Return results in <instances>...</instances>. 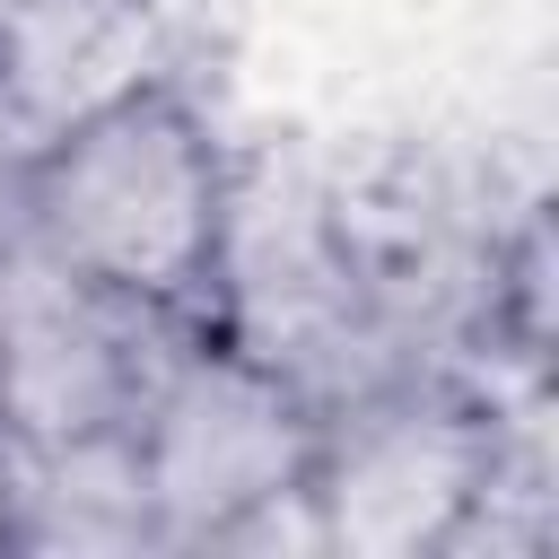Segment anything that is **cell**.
Instances as JSON below:
<instances>
[{"mask_svg":"<svg viewBox=\"0 0 559 559\" xmlns=\"http://www.w3.org/2000/svg\"><path fill=\"white\" fill-rule=\"evenodd\" d=\"M175 0H0V122L26 148L175 79Z\"/></svg>","mask_w":559,"mask_h":559,"instance_id":"cell-4","label":"cell"},{"mask_svg":"<svg viewBox=\"0 0 559 559\" xmlns=\"http://www.w3.org/2000/svg\"><path fill=\"white\" fill-rule=\"evenodd\" d=\"M218 210H227V166H218L201 105L183 96V79H157L140 96L52 131L17 166V218L70 271H87L122 297L192 306L210 280Z\"/></svg>","mask_w":559,"mask_h":559,"instance_id":"cell-1","label":"cell"},{"mask_svg":"<svg viewBox=\"0 0 559 559\" xmlns=\"http://www.w3.org/2000/svg\"><path fill=\"white\" fill-rule=\"evenodd\" d=\"M17 166H26V157H17V140H9V122H0V227L17 218Z\"/></svg>","mask_w":559,"mask_h":559,"instance_id":"cell-6","label":"cell"},{"mask_svg":"<svg viewBox=\"0 0 559 559\" xmlns=\"http://www.w3.org/2000/svg\"><path fill=\"white\" fill-rule=\"evenodd\" d=\"M192 341V306L122 297L70 271L26 218L0 227V445H70L131 428Z\"/></svg>","mask_w":559,"mask_h":559,"instance_id":"cell-2","label":"cell"},{"mask_svg":"<svg viewBox=\"0 0 559 559\" xmlns=\"http://www.w3.org/2000/svg\"><path fill=\"white\" fill-rule=\"evenodd\" d=\"M157 542H236L245 515L280 507L314 472V411L227 341H192L131 419Z\"/></svg>","mask_w":559,"mask_h":559,"instance_id":"cell-3","label":"cell"},{"mask_svg":"<svg viewBox=\"0 0 559 559\" xmlns=\"http://www.w3.org/2000/svg\"><path fill=\"white\" fill-rule=\"evenodd\" d=\"M0 533H9V445H0Z\"/></svg>","mask_w":559,"mask_h":559,"instance_id":"cell-7","label":"cell"},{"mask_svg":"<svg viewBox=\"0 0 559 559\" xmlns=\"http://www.w3.org/2000/svg\"><path fill=\"white\" fill-rule=\"evenodd\" d=\"M17 550H148V480L131 428L70 445H9V533Z\"/></svg>","mask_w":559,"mask_h":559,"instance_id":"cell-5","label":"cell"}]
</instances>
